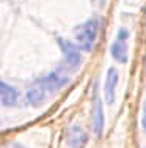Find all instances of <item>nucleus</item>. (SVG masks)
Segmentation results:
<instances>
[{"mask_svg":"<svg viewBox=\"0 0 146 148\" xmlns=\"http://www.w3.org/2000/svg\"><path fill=\"white\" fill-rule=\"evenodd\" d=\"M97 35H99V21L97 19H88L85 22L79 24L74 29L75 44L83 52H91L96 44Z\"/></svg>","mask_w":146,"mask_h":148,"instance_id":"1","label":"nucleus"},{"mask_svg":"<svg viewBox=\"0 0 146 148\" xmlns=\"http://www.w3.org/2000/svg\"><path fill=\"white\" fill-rule=\"evenodd\" d=\"M129 36H130V33H129V30L127 29H120L118 30V40H124V41H127L129 40Z\"/></svg>","mask_w":146,"mask_h":148,"instance_id":"10","label":"nucleus"},{"mask_svg":"<svg viewBox=\"0 0 146 148\" xmlns=\"http://www.w3.org/2000/svg\"><path fill=\"white\" fill-rule=\"evenodd\" d=\"M0 148H29V147L22 145V143H19V142H10V143H5V145H2Z\"/></svg>","mask_w":146,"mask_h":148,"instance_id":"11","label":"nucleus"},{"mask_svg":"<svg viewBox=\"0 0 146 148\" xmlns=\"http://www.w3.org/2000/svg\"><path fill=\"white\" fill-rule=\"evenodd\" d=\"M19 103V93L14 87H11L10 84L0 80V106L5 107H14Z\"/></svg>","mask_w":146,"mask_h":148,"instance_id":"7","label":"nucleus"},{"mask_svg":"<svg viewBox=\"0 0 146 148\" xmlns=\"http://www.w3.org/2000/svg\"><path fill=\"white\" fill-rule=\"evenodd\" d=\"M110 54H112V57L116 60L118 63H127V41L124 40H115V43L112 44V47H110Z\"/></svg>","mask_w":146,"mask_h":148,"instance_id":"9","label":"nucleus"},{"mask_svg":"<svg viewBox=\"0 0 146 148\" xmlns=\"http://www.w3.org/2000/svg\"><path fill=\"white\" fill-rule=\"evenodd\" d=\"M101 2H104V0H101Z\"/></svg>","mask_w":146,"mask_h":148,"instance_id":"13","label":"nucleus"},{"mask_svg":"<svg viewBox=\"0 0 146 148\" xmlns=\"http://www.w3.org/2000/svg\"><path fill=\"white\" fill-rule=\"evenodd\" d=\"M141 126H143L145 132H146V101H145V106H143V117H141Z\"/></svg>","mask_w":146,"mask_h":148,"instance_id":"12","label":"nucleus"},{"mask_svg":"<svg viewBox=\"0 0 146 148\" xmlns=\"http://www.w3.org/2000/svg\"><path fill=\"white\" fill-rule=\"evenodd\" d=\"M66 137H68V143H69V147H71V148H82L86 143V140H88L86 132L83 131V128H82V126H79V125L71 126Z\"/></svg>","mask_w":146,"mask_h":148,"instance_id":"8","label":"nucleus"},{"mask_svg":"<svg viewBox=\"0 0 146 148\" xmlns=\"http://www.w3.org/2000/svg\"><path fill=\"white\" fill-rule=\"evenodd\" d=\"M91 125H93V132L97 139H101L104 134V126H105V115L102 109V101L101 98L94 93L93 98V115H91Z\"/></svg>","mask_w":146,"mask_h":148,"instance_id":"4","label":"nucleus"},{"mask_svg":"<svg viewBox=\"0 0 146 148\" xmlns=\"http://www.w3.org/2000/svg\"><path fill=\"white\" fill-rule=\"evenodd\" d=\"M120 82V73L115 68H109L105 76V84H104V98L107 104L115 103V95H116V87Z\"/></svg>","mask_w":146,"mask_h":148,"instance_id":"5","label":"nucleus"},{"mask_svg":"<svg viewBox=\"0 0 146 148\" xmlns=\"http://www.w3.org/2000/svg\"><path fill=\"white\" fill-rule=\"evenodd\" d=\"M35 82L38 85H41L44 90H46L47 95H52V93H57L58 90H61L63 87H66L69 84V76L61 71H52L46 74V76L36 79Z\"/></svg>","mask_w":146,"mask_h":148,"instance_id":"3","label":"nucleus"},{"mask_svg":"<svg viewBox=\"0 0 146 148\" xmlns=\"http://www.w3.org/2000/svg\"><path fill=\"white\" fill-rule=\"evenodd\" d=\"M47 98H49V95L46 93V90L41 85H38L36 82H33L25 93V99L32 107H39V106H43L47 101Z\"/></svg>","mask_w":146,"mask_h":148,"instance_id":"6","label":"nucleus"},{"mask_svg":"<svg viewBox=\"0 0 146 148\" xmlns=\"http://www.w3.org/2000/svg\"><path fill=\"white\" fill-rule=\"evenodd\" d=\"M58 46H60L61 52H63V57H65V62H63V68H65V74H66V69L68 73H74L79 66L82 65V51L79 49V46L75 43L69 40H65V38H58Z\"/></svg>","mask_w":146,"mask_h":148,"instance_id":"2","label":"nucleus"}]
</instances>
